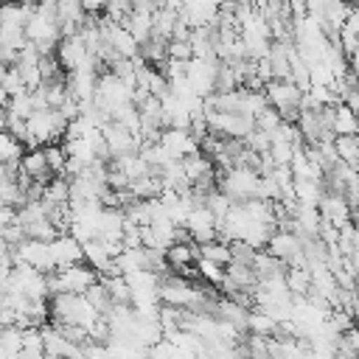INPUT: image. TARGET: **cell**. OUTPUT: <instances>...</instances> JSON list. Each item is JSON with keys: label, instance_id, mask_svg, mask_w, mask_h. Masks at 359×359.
<instances>
[{"label": "cell", "instance_id": "cell-1", "mask_svg": "<svg viewBox=\"0 0 359 359\" xmlns=\"http://www.w3.org/2000/svg\"><path fill=\"white\" fill-rule=\"evenodd\" d=\"M65 129H67V121H65L56 109H39V112H34V115L25 121V132H28V137H31L39 149L56 143V137H62Z\"/></svg>", "mask_w": 359, "mask_h": 359}, {"label": "cell", "instance_id": "cell-2", "mask_svg": "<svg viewBox=\"0 0 359 359\" xmlns=\"http://www.w3.org/2000/svg\"><path fill=\"white\" fill-rule=\"evenodd\" d=\"M216 59H191L185 67V81L196 98L213 95V73H216Z\"/></svg>", "mask_w": 359, "mask_h": 359}, {"label": "cell", "instance_id": "cell-3", "mask_svg": "<svg viewBox=\"0 0 359 359\" xmlns=\"http://www.w3.org/2000/svg\"><path fill=\"white\" fill-rule=\"evenodd\" d=\"M101 137H104V146H107V157L109 160H121L126 154H137V149H140V137H132L123 126H118L112 121L101 129Z\"/></svg>", "mask_w": 359, "mask_h": 359}, {"label": "cell", "instance_id": "cell-4", "mask_svg": "<svg viewBox=\"0 0 359 359\" xmlns=\"http://www.w3.org/2000/svg\"><path fill=\"white\" fill-rule=\"evenodd\" d=\"M317 210H320V219L328 222L337 230L345 227V224H351L353 216H356V210H351L348 202L342 196H337V194H323L320 202H317Z\"/></svg>", "mask_w": 359, "mask_h": 359}, {"label": "cell", "instance_id": "cell-5", "mask_svg": "<svg viewBox=\"0 0 359 359\" xmlns=\"http://www.w3.org/2000/svg\"><path fill=\"white\" fill-rule=\"evenodd\" d=\"M50 258H53V269H62V266H73V264H81V244L67 233V236H56L50 244Z\"/></svg>", "mask_w": 359, "mask_h": 359}, {"label": "cell", "instance_id": "cell-6", "mask_svg": "<svg viewBox=\"0 0 359 359\" xmlns=\"http://www.w3.org/2000/svg\"><path fill=\"white\" fill-rule=\"evenodd\" d=\"M216 14H219V6L210 3V0H194V3H182V11L180 17L188 22V28H208L216 22Z\"/></svg>", "mask_w": 359, "mask_h": 359}, {"label": "cell", "instance_id": "cell-7", "mask_svg": "<svg viewBox=\"0 0 359 359\" xmlns=\"http://www.w3.org/2000/svg\"><path fill=\"white\" fill-rule=\"evenodd\" d=\"M84 20H87V14H84L81 3L67 0V3H59V6H56V25H59V34H62V36L79 34L81 25H84Z\"/></svg>", "mask_w": 359, "mask_h": 359}, {"label": "cell", "instance_id": "cell-8", "mask_svg": "<svg viewBox=\"0 0 359 359\" xmlns=\"http://www.w3.org/2000/svg\"><path fill=\"white\" fill-rule=\"evenodd\" d=\"M157 143L168 151V157H171V160H182L185 154L199 151V149H196V140H194L188 132H177V129H163Z\"/></svg>", "mask_w": 359, "mask_h": 359}, {"label": "cell", "instance_id": "cell-9", "mask_svg": "<svg viewBox=\"0 0 359 359\" xmlns=\"http://www.w3.org/2000/svg\"><path fill=\"white\" fill-rule=\"evenodd\" d=\"M34 14V6L28 3H6L0 6V31H22Z\"/></svg>", "mask_w": 359, "mask_h": 359}, {"label": "cell", "instance_id": "cell-10", "mask_svg": "<svg viewBox=\"0 0 359 359\" xmlns=\"http://www.w3.org/2000/svg\"><path fill=\"white\" fill-rule=\"evenodd\" d=\"M250 269H252L255 280H258V283H264V280H275V278H283V272H286V264H280L278 258H272L266 250H258V252H255V258H252V264H250Z\"/></svg>", "mask_w": 359, "mask_h": 359}, {"label": "cell", "instance_id": "cell-11", "mask_svg": "<svg viewBox=\"0 0 359 359\" xmlns=\"http://www.w3.org/2000/svg\"><path fill=\"white\" fill-rule=\"evenodd\" d=\"M20 171H22L28 180H34V182H42V185L50 182V171H48V165H45V154H42V149H31V151H25L22 160H20Z\"/></svg>", "mask_w": 359, "mask_h": 359}, {"label": "cell", "instance_id": "cell-12", "mask_svg": "<svg viewBox=\"0 0 359 359\" xmlns=\"http://www.w3.org/2000/svg\"><path fill=\"white\" fill-rule=\"evenodd\" d=\"M180 165H182V174H185V180H188V185L199 182L202 177H210V174H216V171H213V163H210L208 157H202L199 151H194V154H185V157L180 160Z\"/></svg>", "mask_w": 359, "mask_h": 359}, {"label": "cell", "instance_id": "cell-13", "mask_svg": "<svg viewBox=\"0 0 359 359\" xmlns=\"http://www.w3.org/2000/svg\"><path fill=\"white\" fill-rule=\"evenodd\" d=\"M121 28L140 45V42H146L149 36H151V14H143V11H129L126 14V20L121 22Z\"/></svg>", "mask_w": 359, "mask_h": 359}, {"label": "cell", "instance_id": "cell-14", "mask_svg": "<svg viewBox=\"0 0 359 359\" xmlns=\"http://www.w3.org/2000/svg\"><path fill=\"white\" fill-rule=\"evenodd\" d=\"M359 123H356V115L342 107V104H334L331 107V135L334 137H348V135H356Z\"/></svg>", "mask_w": 359, "mask_h": 359}, {"label": "cell", "instance_id": "cell-15", "mask_svg": "<svg viewBox=\"0 0 359 359\" xmlns=\"http://www.w3.org/2000/svg\"><path fill=\"white\" fill-rule=\"evenodd\" d=\"M163 255H165V266L171 272H177L182 266H191L199 258V250H196V244H171Z\"/></svg>", "mask_w": 359, "mask_h": 359}, {"label": "cell", "instance_id": "cell-16", "mask_svg": "<svg viewBox=\"0 0 359 359\" xmlns=\"http://www.w3.org/2000/svg\"><path fill=\"white\" fill-rule=\"evenodd\" d=\"M283 283H286V289H289L292 297H306L309 289H311V275H309V269H303V266H286Z\"/></svg>", "mask_w": 359, "mask_h": 359}, {"label": "cell", "instance_id": "cell-17", "mask_svg": "<svg viewBox=\"0 0 359 359\" xmlns=\"http://www.w3.org/2000/svg\"><path fill=\"white\" fill-rule=\"evenodd\" d=\"M334 154H337L339 163H345L348 168L356 171V165H359V140H356V135L334 137Z\"/></svg>", "mask_w": 359, "mask_h": 359}, {"label": "cell", "instance_id": "cell-18", "mask_svg": "<svg viewBox=\"0 0 359 359\" xmlns=\"http://www.w3.org/2000/svg\"><path fill=\"white\" fill-rule=\"evenodd\" d=\"M174 22H177V14L168 11L165 6H160L154 14H151V36L157 39H171V31H174Z\"/></svg>", "mask_w": 359, "mask_h": 359}, {"label": "cell", "instance_id": "cell-19", "mask_svg": "<svg viewBox=\"0 0 359 359\" xmlns=\"http://www.w3.org/2000/svg\"><path fill=\"white\" fill-rule=\"evenodd\" d=\"M196 250H199V258H205V261H210V264H216V266H227V264H230L227 241L213 238V241H208V244H199Z\"/></svg>", "mask_w": 359, "mask_h": 359}, {"label": "cell", "instance_id": "cell-20", "mask_svg": "<svg viewBox=\"0 0 359 359\" xmlns=\"http://www.w3.org/2000/svg\"><path fill=\"white\" fill-rule=\"evenodd\" d=\"M272 331H275V320L269 314H264L261 309H250L247 311V334L272 337Z\"/></svg>", "mask_w": 359, "mask_h": 359}, {"label": "cell", "instance_id": "cell-21", "mask_svg": "<svg viewBox=\"0 0 359 359\" xmlns=\"http://www.w3.org/2000/svg\"><path fill=\"white\" fill-rule=\"evenodd\" d=\"M81 297H84V300H87V303H90V306H93V309H95V311H98L101 317H104V314H107V311L112 309V300H109L107 289H104V286H101L98 280H95V283H93V286H90V289H87V292L81 294Z\"/></svg>", "mask_w": 359, "mask_h": 359}, {"label": "cell", "instance_id": "cell-22", "mask_svg": "<svg viewBox=\"0 0 359 359\" xmlns=\"http://www.w3.org/2000/svg\"><path fill=\"white\" fill-rule=\"evenodd\" d=\"M224 278H230L238 289H252L258 283L255 275H252V269L250 266H238V264H227L224 266Z\"/></svg>", "mask_w": 359, "mask_h": 359}, {"label": "cell", "instance_id": "cell-23", "mask_svg": "<svg viewBox=\"0 0 359 359\" xmlns=\"http://www.w3.org/2000/svg\"><path fill=\"white\" fill-rule=\"evenodd\" d=\"M227 252H230V264L250 266L258 250H252V247H250V244H244V241H227Z\"/></svg>", "mask_w": 359, "mask_h": 359}, {"label": "cell", "instance_id": "cell-24", "mask_svg": "<svg viewBox=\"0 0 359 359\" xmlns=\"http://www.w3.org/2000/svg\"><path fill=\"white\" fill-rule=\"evenodd\" d=\"M42 154H45V165H48V171L56 174V177H62V171H65V151H62V146H59V143L42 146Z\"/></svg>", "mask_w": 359, "mask_h": 359}, {"label": "cell", "instance_id": "cell-25", "mask_svg": "<svg viewBox=\"0 0 359 359\" xmlns=\"http://www.w3.org/2000/svg\"><path fill=\"white\" fill-rule=\"evenodd\" d=\"M194 266H196V275H199L202 280H208L210 286H219L222 278H224V269L216 266V264H210V261H205V258H196Z\"/></svg>", "mask_w": 359, "mask_h": 359}, {"label": "cell", "instance_id": "cell-26", "mask_svg": "<svg viewBox=\"0 0 359 359\" xmlns=\"http://www.w3.org/2000/svg\"><path fill=\"white\" fill-rule=\"evenodd\" d=\"M0 87L6 90V95H8V98H14V95H22V93H28V90L22 87V79H20V73H17L14 67H8V70L3 73V79H0Z\"/></svg>", "mask_w": 359, "mask_h": 359}, {"label": "cell", "instance_id": "cell-27", "mask_svg": "<svg viewBox=\"0 0 359 359\" xmlns=\"http://www.w3.org/2000/svg\"><path fill=\"white\" fill-rule=\"evenodd\" d=\"M278 126H280V118H278V112H275L272 107H269V109H264V112L255 118V129H258V132H264V135H269V137L278 132Z\"/></svg>", "mask_w": 359, "mask_h": 359}, {"label": "cell", "instance_id": "cell-28", "mask_svg": "<svg viewBox=\"0 0 359 359\" xmlns=\"http://www.w3.org/2000/svg\"><path fill=\"white\" fill-rule=\"evenodd\" d=\"M6 132V112H0V135Z\"/></svg>", "mask_w": 359, "mask_h": 359}]
</instances>
